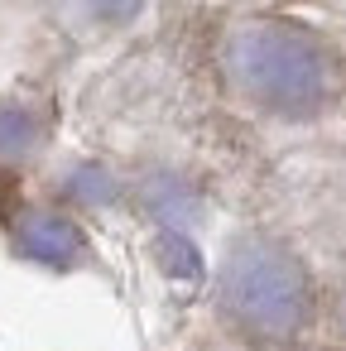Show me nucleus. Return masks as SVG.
<instances>
[{
	"label": "nucleus",
	"mask_w": 346,
	"mask_h": 351,
	"mask_svg": "<svg viewBox=\"0 0 346 351\" xmlns=\"http://www.w3.org/2000/svg\"><path fill=\"white\" fill-rule=\"evenodd\" d=\"M212 68L221 92L260 121L312 125L346 101V58L308 20L250 10L221 25L212 44Z\"/></svg>",
	"instance_id": "f257e3e1"
},
{
	"label": "nucleus",
	"mask_w": 346,
	"mask_h": 351,
	"mask_svg": "<svg viewBox=\"0 0 346 351\" xmlns=\"http://www.w3.org/2000/svg\"><path fill=\"white\" fill-rule=\"evenodd\" d=\"M212 317L245 351H308L322 322V284L288 236L240 226L212 269Z\"/></svg>",
	"instance_id": "f03ea898"
},
{
	"label": "nucleus",
	"mask_w": 346,
	"mask_h": 351,
	"mask_svg": "<svg viewBox=\"0 0 346 351\" xmlns=\"http://www.w3.org/2000/svg\"><path fill=\"white\" fill-rule=\"evenodd\" d=\"M5 241H10V250L20 255V260H29V265H44V269H77L82 260H87V231H82V221L73 217V212H63V207H20L15 217H10V226H5Z\"/></svg>",
	"instance_id": "7ed1b4c3"
},
{
	"label": "nucleus",
	"mask_w": 346,
	"mask_h": 351,
	"mask_svg": "<svg viewBox=\"0 0 346 351\" xmlns=\"http://www.w3.org/2000/svg\"><path fill=\"white\" fill-rule=\"evenodd\" d=\"M322 313H327V322H332V337H336V346H346V269L336 274L332 293L322 298Z\"/></svg>",
	"instance_id": "20e7f679"
},
{
	"label": "nucleus",
	"mask_w": 346,
	"mask_h": 351,
	"mask_svg": "<svg viewBox=\"0 0 346 351\" xmlns=\"http://www.w3.org/2000/svg\"><path fill=\"white\" fill-rule=\"evenodd\" d=\"M20 207H25V202H20V173L0 164V226H10V217H15Z\"/></svg>",
	"instance_id": "39448f33"
},
{
	"label": "nucleus",
	"mask_w": 346,
	"mask_h": 351,
	"mask_svg": "<svg viewBox=\"0 0 346 351\" xmlns=\"http://www.w3.org/2000/svg\"><path fill=\"white\" fill-rule=\"evenodd\" d=\"M308 351H346V346H336V341H332V346H308Z\"/></svg>",
	"instance_id": "423d86ee"
}]
</instances>
